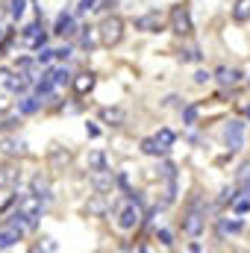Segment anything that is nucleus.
Wrapping results in <instances>:
<instances>
[{"label": "nucleus", "mask_w": 250, "mask_h": 253, "mask_svg": "<svg viewBox=\"0 0 250 253\" xmlns=\"http://www.w3.org/2000/svg\"><path fill=\"white\" fill-rule=\"evenodd\" d=\"M97 33H100V44L103 47H115L124 39V21L118 15H109V18H103V24L97 27Z\"/></svg>", "instance_id": "f257e3e1"}, {"label": "nucleus", "mask_w": 250, "mask_h": 253, "mask_svg": "<svg viewBox=\"0 0 250 253\" xmlns=\"http://www.w3.org/2000/svg\"><path fill=\"white\" fill-rule=\"evenodd\" d=\"M203 227H206V212H203L200 197H194L191 206H188V212L183 215V233H186V236H200Z\"/></svg>", "instance_id": "f03ea898"}, {"label": "nucleus", "mask_w": 250, "mask_h": 253, "mask_svg": "<svg viewBox=\"0 0 250 253\" xmlns=\"http://www.w3.org/2000/svg\"><path fill=\"white\" fill-rule=\"evenodd\" d=\"M138 221H141V212H138V194H135V197H129V200H124V203L118 206L115 224H118L121 230H132Z\"/></svg>", "instance_id": "7ed1b4c3"}, {"label": "nucleus", "mask_w": 250, "mask_h": 253, "mask_svg": "<svg viewBox=\"0 0 250 253\" xmlns=\"http://www.w3.org/2000/svg\"><path fill=\"white\" fill-rule=\"evenodd\" d=\"M224 141H227L230 153H239V150L245 147V121L233 118V121L227 124V129H224Z\"/></svg>", "instance_id": "20e7f679"}, {"label": "nucleus", "mask_w": 250, "mask_h": 253, "mask_svg": "<svg viewBox=\"0 0 250 253\" xmlns=\"http://www.w3.org/2000/svg\"><path fill=\"white\" fill-rule=\"evenodd\" d=\"M171 30H174L177 36H188V33H191V18H188L186 3H180V6L171 9Z\"/></svg>", "instance_id": "39448f33"}, {"label": "nucleus", "mask_w": 250, "mask_h": 253, "mask_svg": "<svg viewBox=\"0 0 250 253\" xmlns=\"http://www.w3.org/2000/svg\"><path fill=\"white\" fill-rule=\"evenodd\" d=\"M42 203H44V200H42L39 194H24L21 203H18V209L30 218V230L36 227V218H39V212H42Z\"/></svg>", "instance_id": "423d86ee"}, {"label": "nucleus", "mask_w": 250, "mask_h": 253, "mask_svg": "<svg viewBox=\"0 0 250 253\" xmlns=\"http://www.w3.org/2000/svg\"><path fill=\"white\" fill-rule=\"evenodd\" d=\"M162 27H165V18L159 12H147V15L135 18V30H141V33H159Z\"/></svg>", "instance_id": "0eeeda50"}, {"label": "nucleus", "mask_w": 250, "mask_h": 253, "mask_svg": "<svg viewBox=\"0 0 250 253\" xmlns=\"http://www.w3.org/2000/svg\"><path fill=\"white\" fill-rule=\"evenodd\" d=\"M53 33L62 36V39H74V36H77V21H74V15L62 12V15L56 18V30H53Z\"/></svg>", "instance_id": "6e6552de"}, {"label": "nucleus", "mask_w": 250, "mask_h": 253, "mask_svg": "<svg viewBox=\"0 0 250 253\" xmlns=\"http://www.w3.org/2000/svg\"><path fill=\"white\" fill-rule=\"evenodd\" d=\"M21 233H24V230H18V227H12V224H9V227H3V230H0V251L15 248V245L21 242Z\"/></svg>", "instance_id": "1a4fd4ad"}, {"label": "nucleus", "mask_w": 250, "mask_h": 253, "mask_svg": "<svg viewBox=\"0 0 250 253\" xmlns=\"http://www.w3.org/2000/svg\"><path fill=\"white\" fill-rule=\"evenodd\" d=\"M100 121H103V124H112V126H121L126 121V112L124 109H112V106H106V109H100Z\"/></svg>", "instance_id": "9d476101"}, {"label": "nucleus", "mask_w": 250, "mask_h": 253, "mask_svg": "<svg viewBox=\"0 0 250 253\" xmlns=\"http://www.w3.org/2000/svg\"><path fill=\"white\" fill-rule=\"evenodd\" d=\"M18 177H21L18 165H0V189L15 186V183H18Z\"/></svg>", "instance_id": "9b49d317"}, {"label": "nucleus", "mask_w": 250, "mask_h": 253, "mask_svg": "<svg viewBox=\"0 0 250 253\" xmlns=\"http://www.w3.org/2000/svg\"><path fill=\"white\" fill-rule=\"evenodd\" d=\"M0 150L9 153V156H21V153H27V144L18 141V138H0Z\"/></svg>", "instance_id": "f8f14e48"}, {"label": "nucleus", "mask_w": 250, "mask_h": 253, "mask_svg": "<svg viewBox=\"0 0 250 253\" xmlns=\"http://www.w3.org/2000/svg\"><path fill=\"white\" fill-rule=\"evenodd\" d=\"M94 88V74H80V77H74V91L77 94H88Z\"/></svg>", "instance_id": "ddd939ff"}, {"label": "nucleus", "mask_w": 250, "mask_h": 253, "mask_svg": "<svg viewBox=\"0 0 250 253\" xmlns=\"http://www.w3.org/2000/svg\"><path fill=\"white\" fill-rule=\"evenodd\" d=\"M112 174H106V168L103 171H97V177L91 180V186H94V191H100V194H106V191H112Z\"/></svg>", "instance_id": "4468645a"}, {"label": "nucleus", "mask_w": 250, "mask_h": 253, "mask_svg": "<svg viewBox=\"0 0 250 253\" xmlns=\"http://www.w3.org/2000/svg\"><path fill=\"white\" fill-rule=\"evenodd\" d=\"M141 150H144L147 156H165V153H168V147L159 144V138H144V141H141Z\"/></svg>", "instance_id": "2eb2a0df"}, {"label": "nucleus", "mask_w": 250, "mask_h": 253, "mask_svg": "<svg viewBox=\"0 0 250 253\" xmlns=\"http://www.w3.org/2000/svg\"><path fill=\"white\" fill-rule=\"evenodd\" d=\"M33 194H39L42 200H50V183H47V177H42V174L33 177Z\"/></svg>", "instance_id": "dca6fc26"}, {"label": "nucleus", "mask_w": 250, "mask_h": 253, "mask_svg": "<svg viewBox=\"0 0 250 253\" xmlns=\"http://www.w3.org/2000/svg\"><path fill=\"white\" fill-rule=\"evenodd\" d=\"M39 106H42V97H39V94H36V97H24V100L18 103V112H21V115H36Z\"/></svg>", "instance_id": "f3484780"}, {"label": "nucleus", "mask_w": 250, "mask_h": 253, "mask_svg": "<svg viewBox=\"0 0 250 253\" xmlns=\"http://www.w3.org/2000/svg\"><path fill=\"white\" fill-rule=\"evenodd\" d=\"M233 21H239V24L250 21V0H236V6H233Z\"/></svg>", "instance_id": "a211bd4d"}, {"label": "nucleus", "mask_w": 250, "mask_h": 253, "mask_svg": "<svg viewBox=\"0 0 250 253\" xmlns=\"http://www.w3.org/2000/svg\"><path fill=\"white\" fill-rule=\"evenodd\" d=\"M239 77H242V71H239V68H221V71H218V80H221L224 85H236V83H239Z\"/></svg>", "instance_id": "6ab92c4d"}, {"label": "nucleus", "mask_w": 250, "mask_h": 253, "mask_svg": "<svg viewBox=\"0 0 250 253\" xmlns=\"http://www.w3.org/2000/svg\"><path fill=\"white\" fill-rule=\"evenodd\" d=\"M53 85H56V83H53V77H50V74H44V80H39V85H36V94H39V97H47V94L53 91Z\"/></svg>", "instance_id": "aec40b11"}, {"label": "nucleus", "mask_w": 250, "mask_h": 253, "mask_svg": "<svg viewBox=\"0 0 250 253\" xmlns=\"http://www.w3.org/2000/svg\"><path fill=\"white\" fill-rule=\"evenodd\" d=\"M103 197H106V194H100V191H97V197H94V200H91V203H88V215H103V212H106V209H109V206H106V200H103Z\"/></svg>", "instance_id": "412c9836"}, {"label": "nucleus", "mask_w": 250, "mask_h": 253, "mask_svg": "<svg viewBox=\"0 0 250 253\" xmlns=\"http://www.w3.org/2000/svg\"><path fill=\"white\" fill-rule=\"evenodd\" d=\"M68 162H71V153H68L65 147H56V150L50 153V165H53V168H59V165H68Z\"/></svg>", "instance_id": "4be33fe9"}, {"label": "nucleus", "mask_w": 250, "mask_h": 253, "mask_svg": "<svg viewBox=\"0 0 250 253\" xmlns=\"http://www.w3.org/2000/svg\"><path fill=\"white\" fill-rule=\"evenodd\" d=\"M88 168H91V171H103V168H106V156H103L100 150L88 153Z\"/></svg>", "instance_id": "5701e85b"}, {"label": "nucleus", "mask_w": 250, "mask_h": 253, "mask_svg": "<svg viewBox=\"0 0 250 253\" xmlns=\"http://www.w3.org/2000/svg\"><path fill=\"white\" fill-rule=\"evenodd\" d=\"M230 206H233V212H236V215H245V212H250V194L239 197V200H233Z\"/></svg>", "instance_id": "b1692460"}, {"label": "nucleus", "mask_w": 250, "mask_h": 253, "mask_svg": "<svg viewBox=\"0 0 250 253\" xmlns=\"http://www.w3.org/2000/svg\"><path fill=\"white\" fill-rule=\"evenodd\" d=\"M50 77H53V83L56 85H65V83H71V74H68V68H56V71H47Z\"/></svg>", "instance_id": "393cba45"}, {"label": "nucleus", "mask_w": 250, "mask_h": 253, "mask_svg": "<svg viewBox=\"0 0 250 253\" xmlns=\"http://www.w3.org/2000/svg\"><path fill=\"white\" fill-rule=\"evenodd\" d=\"M156 138H159V144H165V147H171V144L177 141V135H174L171 129H159V132H156Z\"/></svg>", "instance_id": "a878e982"}, {"label": "nucleus", "mask_w": 250, "mask_h": 253, "mask_svg": "<svg viewBox=\"0 0 250 253\" xmlns=\"http://www.w3.org/2000/svg\"><path fill=\"white\" fill-rule=\"evenodd\" d=\"M36 62H39V59H36ZM36 62H33V59H18V74L30 77V74H33V68H36ZM30 80H33V77H30Z\"/></svg>", "instance_id": "bb28decb"}, {"label": "nucleus", "mask_w": 250, "mask_h": 253, "mask_svg": "<svg viewBox=\"0 0 250 253\" xmlns=\"http://www.w3.org/2000/svg\"><path fill=\"white\" fill-rule=\"evenodd\" d=\"M24 9H27V0H9V12H12V18H21Z\"/></svg>", "instance_id": "cd10ccee"}, {"label": "nucleus", "mask_w": 250, "mask_h": 253, "mask_svg": "<svg viewBox=\"0 0 250 253\" xmlns=\"http://www.w3.org/2000/svg\"><path fill=\"white\" fill-rule=\"evenodd\" d=\"M183 121H186L188 126H191V124H197V106H194V103L183 109Z\"/></svg>", "instance_id": "c85d7f7f"}, {"label": "nucleus", "mask_w": 250, "mask_h": 253, "mask_svg": "<svg viewBox=\"0 0 250 253\" xmlns=\"http://www.w3.org/2000/svg\"><path fill=\"white\" fill-rule=\"evenodd\" d=\"M221 233H242V221H224Z\"/></svg>", "instance_id": "c756f323"}, {"label": "nucleus", "mask_w": 250, "mask_h": 253, "mask_svg": "<svg viewBox=\"0 0 250 253\" xmlns=\"http://www.w3.org/2000/svg\"><path fill=\"white\" fill-rule=\"evenodd\" d=\"M183 62H200V50H197V47L183 50Z\"/></svg>", "instance_id": "7c9ffc66"}, {"label": "nucleus", "mask_w": 250, "mask_h": 253, "mask_svg": "<svg viewBox=\"0 0 250 253\" xmlns=\"http://www.w3.org/2000/svg\"><path fill=\"white\" fill-rule=\"evenodd\" d=\"M91 9H97V0H80V6H77L80 15H85V12H91Z\"/></svg>", "instance_id": "2f4dec72"}, {"label": "nucleus", "mask_w": 250, "mask_h": 253, "mask_svg": "<svg viewBox=\"0 0 250 253\" xmlns=\"http://www.w3.org/2000/svg\"><path fill=\"white\" fill-rule=\"evenodd\" d=\"M53 56H56V50H47V47H39V56H36V59H39V65H42V62H50Z\"/></svg>", "instance_id": "473e14b6"}, {"label": "nucleus", "mask_w": 250, "mask_h": 253, "mask_svg": "<svg viewBox=\"0 0 250 253\" xmlns=\"http://www.w3.org/2000/svg\"><path fill=\"white\" fill-rule=\"evenodd\" d=\"M209 80H212L209 71H197V74H194V83H197V85H203V83H209Z\"/></svg>", "instance_id": "72a5a7b5"}, {"label": "nucleus", "mask_w": 250, "mask_h": 253, "mask_svg": "<svg viewBox=\"0 0 250 253\" xmlns=\"http://www.w3.org/2000/svg\"><path fill=\"white\" fill-rule=\"evenodd\" d=\"M156 239H159L162 245H171V239H174V236H171L168 230H159V233H156Z\"/></svg>", "instance_id": "f704fd0d"}, {"label": "nucleus", "mask_w": 250, "mask_h": 253, "mask_svg": "<svg viewBox=\"0 0 250 253\" xmlns=\"http://www.w3.org/2000/svg\"><path fill=\"white\" fill-rule=\"evenodd\" d=\"M85 129H88V138H97V135H100V129H97L94 124H88Z\"/></svg>", "instance_id": "c9c22d12"}, {"label": "nucleus", "mask_w": 250, "mask_h": 253, "mask_svg": "<svg viewBox=\"0 0 250 253\" xmlns=\"http://www.w3.org/2000/svg\"><path fill=\"white\" fill-rule=\"evenodd\" d=\"M56 56H59V59H68V56H71V47H59Z\"/></svg>", "instance_id": "e433bc0d"}, {"label": "nucleus", "mask_w": 250, "mask_h": 253, "mask_svg": "<svg viewBox=\"0 0 250 253\" xmlns=\"http://www.w3.org/2000/svg\"><path fill=\"white\" fill-rule=\"evenodd\" d=\"M18 124V121H15V118H6V121H3V124H0V129H12V126Z\"/></svg>", "instance_id": "4c0bfd02"}, {"label": "nucleus", "mask_w": 250, "mask_h": 253, "mask_svg": "<svg viewBox=\"0 0 250 253\" xmlns=\"http://www.w3.org/2000/svg\"><path fill=\"white\" fill-rule=\"evenodd\" d=\"M245 194H250V183H248V189H245Z\"/></svg>", "instance_id": "58836bf2"}, {"label": "nucleus", "mask_w": 250, "mask_h": 253, "mask_svg": "<svg viewBox=\"0 0 250 253\" xmlns=\"http://www.w3.org/2000/svg\"><path fill=\"white\" fill-rule=\"evenodd\" d=\"M245 112H248V118H250V106H248V109H245Z\"/></svg>", "instance_id": "ea45409f"}, {"label": "nucleus", "mask_w": 250, "mask_h": 253, "mask_svg": "<svg viewBox=\"0 0 250 253\" xmlns=\"http://www.w3.org/2000/svg\"><path fill=\"white\" fill-rule=\"evenodd\" d=\"M106 3H112V0H106Z\"/></svg>", "instance_id": "a19ab883"}]
</instances>
